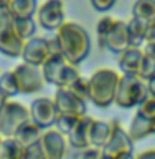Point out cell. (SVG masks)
Listing matches in <instances>:
<instances>
[{
	"label": "cell",
	"mask_w": 155,
	"mask_h": 159,
	"mask_svg": "<svg viewBox=\"0 0 155 159\" xmlns=\"http://www.w3.org/2000/svg\"><path fill=\"white\" fill-rule=\"evenodd\" d=\"M25 148L15 138H5L0 143V159H23Z\"/></svg>",
	"instance_id": "603a6c76"
},
{
	"label": "cell",
	"mask_w": 155,
	"mask_h": 159,
	"mask_svg": "<svg viewBox=\"0 0 155 159\" xmlns=\"http://www.w3.org/2000/svg\"><path fill=\"white\" fill-rule=\"evenodd\" d=\"M0 143H2V138H0Z\"/></svg>",
	"instance_id": "7bdbcfd3"
},
{
	"label": "cell",
	"mask_w": 155,
	"mask_h": 159,
	"mask_svg": "<svg viewBox=\"0 0 155 159\" xmlns=\"http://www.w3.org/2000/svg\"><path fill=\"white\" fill-rule=\"evenodd\" d=\"M28 121V106H25L20 101H15V99H7L0 111V138H15L18 129Z\"/></svg>",
	"instance_id": "277c9868"
},
{
	"label": "cell",
	"mask_w": 155,
	"mask_h": 159,
	"mask_svg": "<svg viewBox=\"0 0 155 159\" xmlns=\"http://www.w3.org/2000/svg\"><path fill=\"white\" fill-rule=\"evenodd\" d=\"M68 68H69V63L63 57H50L41 66L45 83H50L53 86H56V89L63 88Z\"/></svg>",
	"instance_id": "4fadbf2b"
},
{
	"label": "cell",
	"mask_w": 155,
	"mask_h": 159,
	"mask_svg": "<svg viewBox=\"0 0 155 159\" xmlns=\"http://www.w3.org/2000/svg\"><path fill=\"white\" fill-rule=\"evenodd\" d=\"M25 42L15 32V18L8 8L0 10V53L8 58H20Z\"/></svg>",
	"instance_id": "5b68a950"
},
{
	"label": "cell",
	"mask_w": 155,
	"mask_h": 159,
	"mask_svg": "<svg viewBox=\"0 0 155 159\" xmlns=\"http://www.w3.org/2000/svg\"><path fill=\"white\" fill-rule=\"evenodd\" d=\"M129 47H131V42H129L127 22L117 20L116 27H114L112 32L107 35V38L104 40L101 48H106V50H109V52H112L116 55H121L124 50H127Z\"/></svg>",
	"instance_id": "5bb4252c"
},
{
	"label": "cell",
	"mask_w": 155,
	"mask_h": 159,
	"mask_svg": "<svg viewBox=\"0 0 155 159\" xmlns=\"http://www.w3.org/2000/svg\"><path fill=\"white\" fill-rule=\"evenodd\" d=\"M99 159H116V157H109V156H104V154L101 152V157H99Z\"/></svg>",
	"instance_id": "60d3db41"
},
{
	"label": "cell",
	"mask_w": 155,
	"mask_h": 159,
	"mask_svg": "<svg viewBox=\"0 0 155 159\" xmlns=\"http://www.w3.org/2000/svg\"><path fill=\"white\" fill-rule=\"evenodd\" d=\"M94 121L93 116H86L79 118V121L76 123V126L73 128V131L66 136L68 146L69 148H89V129H91V124Z\"/></svg>",
	"instance_id": "2e32d148"
},
{
	"label": "cell",
	"mask_w": 155,
	"mask_h": 159,
	"mask_svg": "<svg viewBox=\"0 0 155 159\" xmlns=\"http://www.w3.org/2000/svg\"><path fill=\"white\" fill-rule=\"evenodd\" d=\"M145 43H155V22L147 23L145 28ZM144 43V45H145Z\"/></svg>",
	"instance_id": "e575fe53"
},
{
	"label": "cell",
	"mask_w": 155,
	"mask_h": 159,
	"mask_svg": "<svg viewBox=\"0 0 155 159\" xmlns=\"http://www.w3.org/2000/svg\"><path fill=\"white\" fill-rule=\"evenodd\" d=\"M40 144H41L46 159H64V154L68 151L66 136H63L54 128L45 129L41 139H40Z\"/></svg>",
	"instance_id": "8fae6325"
},
{
	"label": "cell",
	"mask_w": 155,
	"mask_h": 159,
	"mask_svg": "<svg viewBox=\"0 0 155 159\" xmlns=\"http://www.w3.org/2000/svg\"><path fill=\"white\" fill-rule=\"evenodd\" d=\"M61 55L69 65L78 66L91 53V37L88 30L76 22H64L56 32Z\"/></svg>",
	"instance_id": "6da1fadb"
},
{
	"label": "cell",
	"mask_w": 155,
	"mask_h": 159,
	"mask_svg": "<svg viewBox=\"0 0 155 159\" xmlns=\"http://www.w3.org/2000/svg\"><path fill=\"white\" fill-rule=\"evenodd\" d=\"M136 159H155V149H147V151H142L139 156H136Z\"/></svg>",
	"instance_id": "8d00e7d4"
},
{
	"label": "cell",
	"mask_w": 155,
	"mask_h": 159,
	"mask_svg": "<svg viewBox=\"0 0 155 159\" xmlns=\"http://www.w3.org/2000/svg\"><path fill=\"white\" fill-rule=\"evenodd\" d=\"M15 32L23 42L33 38L37 32V22L33 18H23V20H15Z\"/></svg>",
	"instance_id": "484cf974"
},
{
	"label": "cell",
	"mask_w": 155,
	"mask_h": 159,
	"mask_svg": "<svg viewBox=\"0 0 155 159\" xmlns=\"http://www.w3.org/2000/svg\"><path fill=\"white\" fill-rule=\"evenodd\" d=\"M132 17L145 23L155 22V0H136L132 5Z\"/></svg>",
	"instance_id": "7402d4cb"
},
{
	"label": "cell",
	"mask_w": 155,
	"mask_h": 159,
	"mask_svg": "<svg viewBox=\"0 0 155 159\" xmlns=\"http://www.w3.org/2000/svg\"><path fill=\"white\" fill-rule=\"evenodd\" d=\"M69 91H71L73 94H76L81 101L88 103L89 101V83H88V78L81 76L71 88H69Z\"/></svg>",
	"instance_id": "f546056e"
},
{
	"label": "cell",
	"mask_w": 155,
	"mask_h": 159,
	"mask_svg": "<svg viewBox=\"0 0 155 159\" xmlns=\"http://www.w3.org/2000/svg\"><path fill=\"white\" fill-rule=\"evenodd\" d=\"M145 84H147V91H149V94H150V96H155V75H153L150 80H147Z\"/></svg>",
	"instance_id": "74e56055"
},
{
	"label": "cell",
	"mask_w": 155,
	"mask_h": 159,
	"mask_svg": "<svg viewBox=\"0 0 155 159\" xmlns=\"http://www.w3.org/2000/svg\"><path fill=\"white\" fill-rule=\"evenodd\" d=\"M137 114H140V116L153 121L155 119V96L149 94V96L137 106Z\"/></svg>",
	"instance_id": "83f0119b"
},
{
	"label": "cell",
	"mask_w": 155,
	"mask_h": 159,
	"mask_svg": "<svg viewBox=\"0 0 155 159\" xmlns=\"http://www.w3.org/2000/svg\"><path fill=\"white\" fill-rule=\"evenodd\" d=\"M112 134L109 138L107 144L101 149V152L104 156L109 157H117L121 154L132 152L134 151V143L129 138V133L122 128V124L119 119H112Z\"/></svg>",
	"instance_id": "9c48e42d"
},
{
	"label": "cell",
	"mask_w": 155,
	"mask_h": 159,
	"mask_svg": "<svg viewBox=\"0 0 155 159\" xmlns=\"http://www.w3.org/2000/svg\"><path fill=\"white\" fill-rule=\"evenodd\" d=\"M54 106L59 116H73V118H83L88 114L86 103L81 101L76 94H73L69 89H56L53 96Z\"/></svg>",
	"instance_id": "30bf717a"
},
{
	"label": "cell",
	"mask_w": 155,
	"mask_h": 159,
	"mask_svg": "<svg viewBox=\"0 0 155 159\" xmlns=\"http://www.w3.org/2000/svg\"><path fill=\"white\" fill-rule=\"evenodd\" d=\"M12 71L15 80H17L20 94H35L43 89L45 78H43L41 68L32 66V65H27V63H20Z\"/></svg>",
	"instance_id": "8992f818"
},
{
	"label": "cell",
	"mask_w": 155,
	"mask_h": 159,
	"mask_svg": "<svg viewBox=\"0 0 155 159\" xmlns=\"http://www.w3.org/2000/svg\"><path fill=\"white\" fill-rule=\"evenodd\" d=\"M5 101H7V99H5L2 94H0V111H2V108H3V104H5Z\"/></svg>",
	"instance_id": "ab89813d"
},
{
	"label": "cell",
	"mask_w": 155,
	"mask_h": 159,
	"mask_svg": "<svg viewBox=\"0 0 155 159\" xmlns=\"http://www.w3.org/2000/svg\"><path fill=\"white\" fill-rule=\"evenodd\" d=\"M101 157V149L97 148H69L68 146V151L64 154V159H99Z\"/></svg>",
	"instance_id": "d4e9b609"
},
{
	"label": "cell",
	"mask_w": 155,
	"mask_h": 159,
	"mask_svg": "<svg viewBox=\"0 0 155 159\" xmlns=\"http://www.w3.org/2000/svg\"><path fill=\"white\" fill-rule=\"evenodd\" d=\"M142 52H144V57L145 58L155 61V43H145L142 48Z\"/></svg>",
	"instance_id": "d590c367"
},
{
	"label": "cell",
	"mask_w": 155,
	"mask_h": 159,
	"mask_svg": "<svg viewBox=\"0 0 155 159\" xmlns=\"http://www.w3.org/2000/svg\"><path fill=\"white\" fill-rule=\"evenodd\" d=\"M12 0H0V10H3V8H8V5Z\"/></svg>",
	"instance_id": "f35d334b"
},
{
	"label": "cell",
	"mask_w": 155,
	"mask_h": 159,
	"mask_svg": "<svg viewBox=\"0 0 155 159\" xmlns=\"http://www.w3.org/2000/svg\"><path fill=\"white\" fill-rule=\"evenodd\" d=\"M41 134H43L41 128H38L33 121H28V123H25L23 126L18 129V133L15 134V139L18 141L20 146L28 148V146H33V144L40 143Z\"/></svg>",
	"instance_id": "d6986e66"
},
{
	"label": "cell",
	"mask_w": 155,
	"mask_h": 159,
	"mask_svg": "<svg viewBox=\"0 0 155 159\" xmlns=\"http://www.w3.org/2000/svg\"><path fill=\"white\" fill-rule=\"evenodd\" d=\"M119 80H121V75L112 68L102 66V68L96 70L91 75V78H88L89 101L96 108H101V109H106L111 104H114Z\"/></svg>",
	"instance_id": "7a4b0ae2"
},
{
	"label": "cell",
	"mask_w": 155,
	"mask_h": 159,
	"mask_svg": "<svg viewBox=\"0 0 155 159\" xmlns=\"http://www.w3.org/2000/svg\"><path fill=\"white\" fill-rule=\"evenodd\" d=\"M149 96L147 84L142 81L139 76H127L121 75L117 89H116V98L114 104L122 109H131L134 106H139L144 99Z\"/></svg>",
	"instance_id": "3957f363"
},
{
	"label": "cell",
	"mask_w": 155,
	"mask_h": 159,
	"mask_svg": "<svg viewBox=\"0 0 155 159\" xmlns=\"http://www.w3.org/2000/svg\"><path fill=\"white\" fill-rule=\"evenodd\" d=\"M111 134H112V123L111 121L94 119L91 124V129H89V146L102 149L107 144Z\"/></svg>",
	"instance_id": "e0dca14e"
},
{
	"label": "cell",
	"mask_w": 155,
	"mask_h": 159,
	"mask_svg": "<svg viewBox=\"0 0 155 159\" xmlns=\"http://www.w3.org/2000/svg\"><path fill=\"white\" fill-rule=\"evenodd\" d=\"M28 111H30V121H33L43 131L54 128V124H56L58 111H56V106H54L53 98L38 96L37 99H33L30 103Z\"/></svg>",
	"instance_id": "52a82bcc"
},
{
	"label": "cell",
	"mask_w": 155,
	"mask_h": 159,
	"mask_svg": "<svg viewBox=\"0 0 155 159\" xmlns=\"http://www.w3.org/2000/svg\"><path fill=\"white\" fill-rule=\"evenodd\" d=\"M127 133H129V138L132 139V143L142 141V139H145V138L153 134V124L150 119H147V118H144V116L136 113V116L132 118Z\"/></svg>",
	"instance_id": "ac0fdd59"
},
{
	"label": "cell",
	"mask_w": 155,
	"mask_h": 159,
	"mask_svg": "<svg viewBox=\"0 0 155 159\" xmlns=\"http://www.w3.org/2000/svg\"><path fill=\"white\" fill-rule=\"evenodd\" d=\"M145 28L147 23L137 18H131L127 22V32H129V42L132 48H140L145 43Z\"/></svg>",
	"instance_id": "44dd1931"
},
{
	"label": "cell",
	"mask_w": 155,
	"mask_h": 159,
	"mask_svg": "<svg viewBox=\"0 0 155 159\" xmlns=\"http://www.w3.org/2000/svg\"><path fill=\"white\" fill-rule=\"evenodd\" d=\"M117 61H119V68H121L122 75L137 76L139 70H140V65L144 61V52H142V48L129 47L121 55H117Z\"/></svg>",
	"instance_id": "9a60e30c"
},
{
	"label": "cell",
	"mask_w": 155,
	"mask_h": 159,
	"mask_svg": "<svg viewBox=\"0 0 155 159\" xmlns=\"http://www.w3.org/2000/svg\"><path fill=\"white\" fill-rule=\"evenodd\" d=\"M117 18L111 17V15H104V17L97 22L96 25V33H97V40H99V47L104 43V40L107 38V35L112 32V28L116 27Z\"/></svg>",
	"instance_id": "4316f807"
},
{
	"label": "cell",
	"mask_w": 155,
	"mask_h": 159,
	"mask_svg": "<svg viewBox=\"0 0 155 159\" xmlns=\"http://www.w3.org/2000/svg\"><path fill=\"white\" fill-rule=\"evenodd\" d=\"M79 121V118H73V116H59L56 119V124H54V129H58L63 136H68L69 133L73 131V128L76 126V123Z\"/></svg>",
	"instance_id": "f1b7e54d"
},
{
	"label": "cell",
	"mask_w": 155,
	"mask_h": 159,
	"mask_svg": "<svg viewBox=\"0 0 155 159\" xmlns=\"http://www.w3.org/2000/svg\"><path fill=\"white\" fill-rule=\"evenodd\" d=\"M23 63L32 65V66H38L41 68L45 61L50 58L48 53V45H46V38L45 37H33L25 42L22 57Z\"/></svg>",
	"instance_id": "7c38bea8"
},
{
	"label": "cell",
	"mask_w": 155,
	"mask_h": 159,
	"mask_svg": "<svg viewBox=\"0 0 155 159\" xmlns=\"http://www.w3.org/2000/svg\"><path fill=\"white\" fill-rule=\"evenodd\" d=\"M0 94H2L5 99H12L13 96L20 94L17 80H15L12 70L3 71L2 75H0Z\"/></svg>",
	"instance_id": "cb8c5ba5"
},
{
	"label": "cell",
	"mask_w": 155,
	"mask_h": 159,
	"mask_svg": "<svg viewBox=\"0 0 155 159\" xmlns=\"http://www.w3.org/2000/svg\"><path fill=\"white\" fill-rule=\"evenodd\" d=\"M38 10V0H12L8 5V12L15 20L33 18Z\"/></svg>",
	"instance_id": "ffe728a7"
},
{
	"label": "cell",
	"mask_w": 155,
	"mask_h": 159,
	"mask_svg": "<svg viewBox=\"0 0 155 159\" xmlns=\"http://www.w3.org/2000/svg\"><path fill=\"white\" fill-rule=\"evenodd\" d=\"M152 124H153V134H155V119H153V121H152Z\"/></svg>",
	"instance_id": "b9f144b4"
},
{
	"label": "cell",
	"mask_w": 155,
	"mask_h": 159,
	"mask_svg": "<svg viewBox=\"0 0 155 159\" xmlns=\"http://www.w3.org/2000/svg\"><path fill=\"white\" fill-rule=\"evenodd\" d=\"M23 159H46V156H45V152H43L41 144L37 143V144H33V146L25 148Z\"/></svg>",
	"instance_id": "1f68e13d"
},
{
	"label": "cell",
	"mask_w": 155,
	"mask_h": 159,
	"mask_svg": "<svg viewBox=\"0 0 155 159\" xmlns=\"http://www.w3.org/2000/svg\"><path fill=\"white\" fill-rule=\"evenodd\" d=\"M38 25L48 32H56L64 20V2L63 0H45L37 10Z\"/></svg>",
	"instance_id": "ba28073f"
},
{
	"label": "cell",
	"mask_w": 155,
	"mask_h": 159,
	"mask_svg": "<svg viewBox=\"0 0 155 159\" xmlns=\"http://www.w3.org/2000/svg\"><path fill=\"white\" fill-rule=\"evenodd\" d=\"M153 75H155V61H152V60L144 57V61L140 65V70H139L137 76L140 78L142 81H147V80H150L153 76Z\"/></svg>",
	"instance_id": "4dcf8cb0"
},
{
	"label": "cell",
	"mask_w": 155,
	"mask_h": 159,
	"mask_svg": "<svg viewBox=\"0 0 155 159\" xmlns=\"http://www.w3.org/2000/svg\"><path fill=\"white\" fill-rule=\"evenodd\" d=\"M93 5L94 10H97V12H109L114 5L117 3V0H89Z\"/></svg>",
	"instance_id": "836d02e7"
},
{
	"label": "cell",
	"mask_w": 155,
	"mask_h": 159,
	"mask_svg": "<svg viewBox=\"0 0 155 159\" xmlns=\"http://www.w3.org/2000/svg\"><path fill=\"white\" fill-rule=\"evenodd\" d=\"M45 38H46L50 57H63L61 55V47H59V42L56 38V35H53V37H45Z\"/></svg>",
	"instance_id": "d6a6232c"
}]
</instances>
